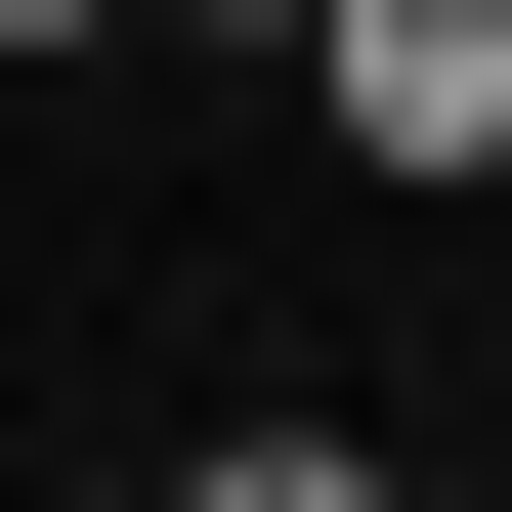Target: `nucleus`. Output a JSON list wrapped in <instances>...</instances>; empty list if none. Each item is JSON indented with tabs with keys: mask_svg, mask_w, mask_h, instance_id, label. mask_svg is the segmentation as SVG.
<instances>
[{
	"mask_svg": "<svg viewBox=\"0 0 512 512\" xmlns=\"http://www.w3.org/2000/svg\"><path fill=\"white\" fill-rule=\"evenodd\" d=\"M299 86H342V171H512V0H299Z\"/></svg>",
	"mask_w": 512,
	"mask_h": 512,
	"instance_id": "1",
	"label": "nucleus"
},
{
	"mask_svg": "<svg viewBox=\"0 0 512 512\" xmlns=\"http://www.w3.org/2000/svg\"><path fill=\"white\" fill-rule=\"evenodd\" d=\"M171 512H384V427H214V470H171Z\"/></svg>",
	"mask_w": 512,
	"mask_h": 512,
	"instance_id": "2",
	"label": "nucleus"
},
{
	"mask_svg": "<svg viewBox=\"0 0 512 512\" xmlns=\"http://www.w3.org/2000/svg\"><path fill=\"white\" fill-rule=\"evenodd\" d=\"M0 43H128V0H0Z\"/></svg>",
	"mask_w": 512,
	"mask_h": 512,
	"instance_id": "3",
	"label": "nucleus"
},
{
	"mask_svg": "<svg viewBox=\"0 0 512 512\" xmlns=\"http://www.w3.org/2000/svg\"><path fill=\"white\" fill-rule=\"evenodd\" d=\"M214 43H299V0H214Z\"/></svg>",
	"mask_w": 512,
	"mask_h": 512,
	"instance_id": "4",
	"label": "nucleus"
}]
</instances>
